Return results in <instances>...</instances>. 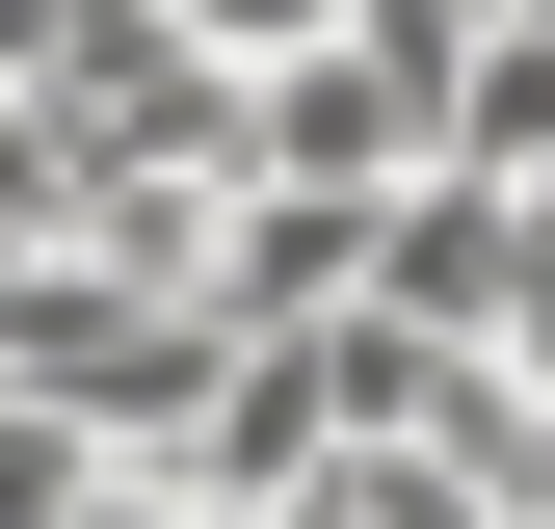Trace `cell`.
Listing matches in <instances>:
<instances>
[{"label": "cell", "instance_id": "1", "mask_svg": "<svg viewBox=\"0 0 555 529\" xmlns=\"http://www.w3.org/2000/svg\"><path fill=\"white\" fill-rule=\"evenodd\" d=\"M450 185H503V212H555V0L450 53Z\"/></svg>", "mask_w": 555, "mask_h": 529}]
</instances>
